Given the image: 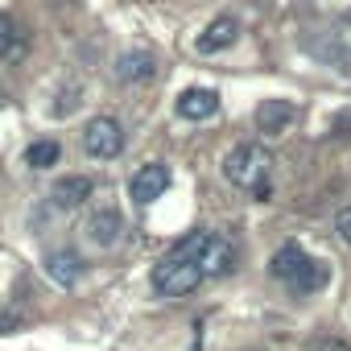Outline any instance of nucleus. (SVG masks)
<instances>
[{
  "label": "nucleus",
  "mask_w": 351,
  "mask_h": 351,
  "mask_svg": "<svg viewBox=\"0 0 351 351\" xmlns=\"http://www.w3.org/2000/svg\"><path fill=\"white\" fill-rule=\"evenodd\" d=\"M269 169H273V153L256 141L248 145H236L228 157H223V178L240 191H252L261 203L269 199Z\"/></svg>",
  "instance_id": "f257e3e1"
},
{
  "label": "nucleus",
  "mask_w": 351,
  "mask_h": 351,
  "mask_svg": "<svg viewBox=\"0 0 351 351\" xmlns=\"http://www.w3.org/2000/svg\"><path fill=\"white\" fill-rule=\"evenodd\" d=\"M169 252L182 256V261H195L203 269V277H223V273L236 269V248L223 236H215V232H191L186 240H178Z\"/></svg>",
  "instance_id": "f03ea898"
},
{
  "label": "nucleus",
  "mask_w": 351,
  "mask_h": 351,
  "mask_svg": "<svg viewBox=\"0 0 351 351\" xmlns=\"http://www.w3.org/2000/svg\"><path fill=\"white\" fill-rule=\"evenodd\" d=\"M203 281H207V277H203V269H199L195 261H182V256H173V252H165V256L157 261V269H153V289H157L161 298H186V293H195Z\"/></svg>",
  "instance_id": "7ed1b4c3"
},
{
  "label": "nucleus",
  "mask_w": 351,
  "mask_h": 351,
  "mask_svg": "<svg viewBox=\"0 0 351 351\" xmlns=\"http://www.w3.org/2000/svg\"><path fill=\"white\" fill-rule=\"evenodd\" d=\"M83 149H87L95 161L120 157V149H124V128H120V120H112V116L87 120V128H83Z\"/></svg>",
  "instance_id": "20e7f679"
},
{
  "label": "nucleus",
  "mask_w": 351,
  "mask_h": 351,
  "mask_svg": "<svg viewBox=\"0 0 351 351\" xmlns=\"http://www.w3.org/2000/svg\"><path fill=\"white\" fill-rule=\"evenodd\" d=\"M165 191H169V165H161V161L141 165V169L132 173V182H128V195H132L136 203H153V199H161Z\"/></svg>",
  "instance_id": "39448f33"
},
{
  "label": "nucleus",
  "mask_w": 351,
  "mask_h": 351,
  "mask_svg": "<svg viewBox=\"0 0 351 351\" xmlns=\"http://www.w3.org/2000/svg\"><path fill=\"white\" fill-rule=\"evenodd\" d=\"M87 240L95 244V248H116L120 244V236H124V215L116 211V207H99V211H91L87 215Z\"/></svg>",
  "instance_id": "423d86ee"
},
{
  "label": "nucleus",
  "mask_w": 351,
  "mask_h": 351,
  "mask_svg": "<svg viewBox=\"0 0 351 351\" xmlns=\"http://www.w3.org/2000/svg\"><path fill=\"white\" fill-rule=\"evenodd\" d=\"M306 50L318 58V62H326V66H339L343 75L351 71V50L343 46V38L335 34V29H322V34H310L306 38Z\"/></svg>",
  "instance_id": "0eeeda50"
},
{
  "label": "nucleus",
  "mask_w": 351,
  "mask_h": 351,
  "mask_svg": "<svg viewBox=\"0 0 351 351\" xmlns=\"http://www.w3.org/2000/svg\"><path fill=\"white\" fill-rule=\"evenodd\" d=\"M91 195H95V182L87 178V173H71V178H58V182L50 186V203H54L58 211H75V207H83Z\"/></svg>",
  "instance_id": "6e6552de"
},
{
  "label": "nucleus",
  "mask_w": 351,
  "mask_h": 351,
  "mask_svg": "<svg viewBox=\"0 0 351 351\" xmlns=\"http://www.w3.org/2000/svg\"><path fill=\"white\" fill-rule=\"evenodd\" d=\"M293 120H298V104H289V99H265L256 108V128L265 136H281Z\"/></svg>",
  "instance_id": "1a4fd4ad"
},
{
  "label": "nucleus",
  "mask_w": 351,
  "mask_h": 351,
  "mask_svg": "<svg viewBox=\"0 0 351 351\" xmlns=\"http://www.w3.org/2000/svg\"><path fill=\"white\" fill-rule=\"evenodd\" d=\"M46 277H50L54 285L71 289V285L83 277V256H79L75 248H54V252H46Z\"/></svg>",
  "instance_id": "9d476101"
},
{
  "label": "nucleus",
  "mask_w": 351,
  "mask_h": 351,
  "mask_svg": "<svg viewBox=\"0 0 351 351\" xmlns=\"http://www.w3.org/2000/svg\"><path fill=\"white\" fill-rule=\"evenodd\" d=\"M219 112V95L211 87H186L178 95V116L182 120H211Z\"/></svg>",
  "instance_id": "9b49d317"
},
{
  "label": "nucleus",
  "mask_w": 351,
  "mask_h": 351,
  "mask_svg": "<svg viewBox=\"0 0 351 351\" xmlns=\"http://www.w3.org/2000/svg\"><path fill=\"white\" fill-rule=\"evenodd\" d=\"M236 38H240V21H236V17H215V21L199 34V54H219V50H228Z\"/></svg>",
  "instance_id": "f8f14e48"
},
{
  "label": "nucleus",
  "mask_w": 351,
  "mask_h": 351,
  "mask_svg": "<svg viewBox=\"0 0 351 351\" xmlns=\"http://www.w3.org/2000/svg\"><path fill=\"white\" fill-rule=\"evenodd\" d=\"M153 71H157V62L149 50H128L116 58V83H145V79H153Z\"/></svg>",
  "instance_id": "ddd939ff"
},
{
  "label": "nucleus",
  "mask_w": 351,
  "mask_h": 351,
  "mask_svg": "<svg viewBox=\"0 0 351 351\" xmlns=\"http://www.w3.org/2000/svg\"><path fill=\"white\" fill-rule=\"evenodd\" d=\"M285 285H289L298 298H302V293H314V289H322V285H326V265L306 256V261H302V269H298V273H293Z\"/></svg>",
  "instance_id": "4468645a"
},
{
  "label": "nucleus",
  "mask_w": 351,
  "mask_h": 351,
  "mask_svg": "<svg viewBox=\"0 0 351 351\" xmlns=\"http://www.w3.org/2000/svg\"><path fill=\"white\" fill-rule=\"evenodd\" d=\"M302 261H306V252H302L298 244H285V248H277V252H273V261H269V273H273L277 281H289V277L302 269Z\"/></svg>",
  "instance_id": "2eb2a0df"
},
{
  "label": "nucleus",
  "mask_w": 351,
  "mask_h": 351,
  "mask_svg": "<svg viewBox=\"0 0 351 351\" xmlns=\"http://www.w3.org/2000/svg\"><path fill=\"white\" fill-rule=\"evenodd\" d=\"M58 157H62V145L58 141H34L29 149H25V165L29 169H50V165H58Z\"/></svg>",
  "instance_id": "dca6fc26"
},
{
  "label": "nucleus",
  "mask_w": 351,
  "mask_h": 351,
  "mask_svg": "<svg viewBox=\"0 0 351 351\" xmlns=\"http://www.w3.org/2000/svg\"><path fill=\"white\" fill-rule=\"evenodd\" d=\"M21 50V29L9 13H0V58H13Z\"/></svg>",
  "instance_id": "f3484780"
},
{
  "label": "nucleus",
  "mask_w": 351,
  "mask_h": 351,
  "mask_svg": "<svg viewBox=\"0 0 351 351\" xmlns=\"http://www.w3.org/2000/svg\"><path fill=\"white\" fill-rule=\"evenodd\" d=\"M330 132H335V136H351V112H339V116L330 120Z\"/></svg>",
  "instance_id": "a211bd4d"
},
{
  "label": "nucleus",
  "mask_w": 351,
  "mask_h": 351,
  "mask_svg": "<svg viewBox=\"0 0 351 351\" xmlns=\"http://www.w3.org/2000/svg\"><path fill=\"white\" fill-rule=\"evenodd\" d=\"M335 232L343 236V244H351V207H347V211H339V219H335Z\"/></svg>",
  "instance_id": "6ab92c4d"
},
{
  "label": "nucleus",
  "mask_w": 351,
  "mask_h": 351,
  "mask_svg": "<svg viewBox=\"0 0 351 351\" xmlns=\"http://www.w3.org/2000/svg\"><path fill=\"white\" fill-rule=\"evenodd\" d=\"M17 326V318H0V335H5V330H13Z\"/></svg>",
  "instance_id": "aec40b11"
}]
</instances>
